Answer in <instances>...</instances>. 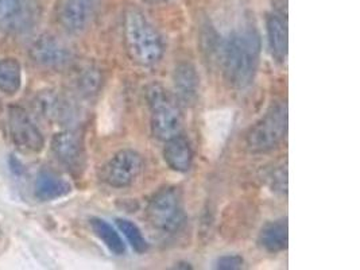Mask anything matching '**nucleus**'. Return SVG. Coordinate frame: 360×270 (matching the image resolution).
<instances>
[{
  "label": "nucleus",
  "mask_w": 360,
  "mask_h": 270,
  "mask_svg": "<svg viewBox=\"0 0 360 270\" xmlns=\"http://www.w3.org/2000/svg\"><path fill=\"white\" fill-rule=\"evenodd\" d=\"M261 51L262 41L255 29H240L229 35L223 48V70L229 84L246 88L252 83Z\"/></svg>",
  "instance_id": "f257e3e1"
},
{
  "label": "nucleus",
  "mask_w": 360,
  "mask_h": 270,
  "mask_svg": "<svg viewBox=\"0 0 360 270\" xmlns=\"http://www.w3.org/2000/svg\"><path fill=\"white\" fill-rule=\"evenodd\" d=\"M124 39L132 60L142 65L151 67L164 56V42L145 15L132 10L124 19Z\"/></svg>",
  "instance_id": "f03ea898"
},
{
  "label": "nucleus",
  "mask_w": 360,
  "mask_h": 270,
  "mask_svg": "<svg viewBox=\"0 0 360 270\" xmlns=\"http://www.w3.org/2000/svg\"><path fill=\"white\" fill-rule=\"evenodd\" d=\"M148 101L151 112V130L160 141H169L181 134L182 115L177 101L164 86H148Z\"/></svg>",
  "instance_id": "7ed1b4c3"
},
{
  "label": "nucleus",
  "mask_w": 360,
  "mask_h": 270,
  "mask_svg": "<svg viewBox=\"0 0 360 270\" xmlns=\"http://www.w3.org/2000/svg\"><path fill=\"white\" fill-rule=\"evenodd\" d=\"M288 131V105L276 103L247 134V146L252 153L269 152L277 148Z\"/></svg>",
  "instance_id": "20e7f679"
},
{
  "label": "nucleus",
  "mask_w": 360,
  "mask_h": 270,
  "mask_svg": "<svg viewBox=\"0 0 360 270\" xmlns=\"http://www.w3.org/2000/svg\"><path fill=\"white\" fill-rule=\"evenodd\" d=\"M150 223L164 234L180 231L185 223V212L179 188H165L148 204Z\"/></svg>",
  "instance_id": "39448f33"
},
{
  "label": "nucleus",
  "mask_w": 360,
  "mask_h": 270,
  "mask_svg": "<svg viewBox=\"0 0 360 270\" xmlns=\"http://www.w3.org/2000/svg\"><path fill=\"white\" fill-rule=\"evenodd\" d=\"M41 19L39 0H0V30L11 35L33 32Z\"/></svg>",
  "instance_id": "423d86ee"
},
{
  "label": "nucleus",
  "mask_w": 360,
  "mask_h": 270,
  "mask_svg": "<svg viewBox=\"0 0 360 270\" xmlns=\"http://www.w3.org/2000/svg\"><path fill=\"white\" fill-rule=\"evenodd\" d=\"M143 170V158L139 153L124 149L116 153L114 157L101 169V180L112 188H127L132 186Z\"/></svg>",
  "instance_id": "0eeeda50"
},
{
  "label": "nucleus",
  "mask_w": 360,
  "mask_h": 270,
  "mask_svg": "<svg viewBox=\"0 0 360 270\" xmlns=\"http://www.w3.org/2000/svg\"><path fill=\"white\" fill-rule=\"evenodd\" d=\"M8 130L13 143L22 152L39 153L45 146L42 131L19 105L8 108Z\"/></svg>",
  "instance_id": "6e6552de"
},
{
  "label": "nucleus",
  "mask_w": 360,
  "mask_h": 270,
  "mask_svg": "<svg viewBox=\"0 0 360 270\" xmlns=\"http://www.w3.org/2000/svg\"><path fill=\"white\" fill-rule=\"evenodd\" d=\"M30 57L34 63L48 69H63L73 60V54L65 44L51 35H42L34 41Z\"/></svg>",
  "instance_id": "1a4fd4ad"
},
{
  "label": "nucleus",
  "mask_w": 360,
  "mask_h": 270,
  "mask_svg": "<svg viewBox=\"0 0 360 270\" xmlns=\"http://www.w3.org/2000/svg\"><path fill=\"white\" fill-rule=\"evenodd\" d=\"M100 0H61L58 20L69 33L84 32L95 17Z\"/></svg>",
  "instance_id": "9d476101"
},
{
  "label": "nucleus",
  "mask_w": 360,
  "mask_h": 270,
  "mask_svg": "<svg viewBox=\"0 0 360 270\" xmlns=\"http://www.w3.org/2000/svg\"><path fill=\"white\" fill-rule=\"evenodd\" d=\"M51 152L68 169L77 170L82 165L84 150L82 138L73 131H61L51 139Z\"/></svg>",
  "instance_id": "9b49d317"
},
{
  "label": "nucleus",
  "mask_w": 360,
  "mask_h": 270,
  "mask_svg": "<svg viewBox=\"0 0 360 270\" xmlns=\"http://www.w3.org/2000/svg\"><path fill=\"white\" fill-rule=\"evenodd\" d=\"M173 86L176 98L185 105H193L200 95V77L191 63H181L174 69Z\"/></svg>",
  "instance_id": "f8f14e48"
},
{
  "label": "nucleus",
  "mask_w": 360,
  "mask_h": 270,
  "mask_svg": "<svg viewBox=\"0 0 360 270\" xmlns=\"http://www.w3.org/2000/svg\"><path fill=\"white\" fill-rule=\"evenodd\" d=\"M72 186L51 170H41L35 179L34 192L35 198L41 202H51L69 195Z\"/></svg>",
  "instance_id": "ddd939ff"
},
{
  "label": "nucleus",
  "mask_w": 360,
  "mask_h": 270,
  "mask_svg": "<svg viewBox=\"0 0 360 270\" xmlns=\"http://www.w3.org/2000/svg\"><path fill=\"white\" fill-rule=\"evenodd\" d=\"M164 158L169 168L176 172H188L193 162V152L186 138L177 135L166 141Z\"/></svg>",
  "instance_id": "4468645a"
},
{
  "label": "nucleus",
  "mask_w": 360,
  "mask_h": 270,
  "mask_svg": "<svg viewBox=\"0 0 360 270\" xmlns=\"http://www.w3.org/2000/svg\"><path fill=\"white\" fill-rule=\"evenodd\" d=\"M288 221L276 220L263 226L259 233V245L269 253H279L288 248Z\"/></svg>",
  "instance_id": "2eb2a0df"
},
{
  "label": "nucleus",
  "mask_w": 360,
  "mask_h": 270,
  "mask_svg": "<svg viewBox=\"0 0 360 270\" xmlns=\"http://www.w3.org/2000/svg\"><path fill=\"white\" fill-rule=\"evenodd\" d=\"M267 37H269V44L273 56L283 63L288 57V48H289V39H288V27L285 22L277 17V15H270L267 18Z\"/></svg>",
  "instance_id": "dca6fc26"
},
{
  "label": "nucleus",
  "mask_w": 360,
  "mask_h": 270,
  "mask_svg": "<svg viewBox=\"0 0 360 270\" xmlns=\"http://www.w3.org/2000/svg\"><path fill=\"white\" fill-rule=\"evenodd\" d=\"M91 229L94 231V234L98 236V239L103 242V245L115 255H123L126 254V245L123 242V239L119 236V233H116L114 227L100 218H94L89 220Z\"/></svg>",
  "instance_id": "f3484780"
},
{
  "label": "nucleus",
  "mask_w": 360,
  "mask_h": 270,
  "mask_svg": "<svg viewBox=\"0 0 360 270\" xmlns=\"http://www.w3.org/2000/svg\"><path fill=\"white\" fill-rule=\"evenodd\" d=\"M35 108L42 118L49 120H61L68 117L65 101L50 91H42L35 98Z\"/></svg>",
  "instance_id": "a211bd4d"
},
{
  "label": "nucleus",
  "mask_w": 360,
  "mask_h": 270,
  "mask_svg": "<svg viewBox=\"0 0 360 270\" xmlns=\"http://www.w3.org/2000/svg\"><path fill=\"white\" fill-rule=\"evenodd\" d=\"M22 85V68L15 58L0 60V92L15 95Z\"/></svg>",
  "instance_id": "6ab92c4d"
},
{
  "label": "nucleus",
  "mask_w": 360,
  "mask_h": 270,
  "mask_svg": "<svg viewBox=\"0 0 360 270\" xmlns=\"http://www.w3.org/2000/svg\"><path fill=\"white\" fill-rule=\"evenodd\" d=\"M116 226L123 233V236H126L127 242L130 243V246L136 253L148 252V240L142 234V231L139 230V227L134 221L129 219H117L116 220Z\"/></svg>",
  "instance_id": "aec40b11"
},
{
  "label": "nucleus",
  "mask_w": 360,
  "mask_h": 270,
  "mask_svg": "<svg viewBox=\"0 0 360 270\" xmlns=\"http://www.w3.org/2000/svg\"><path fill=\"white\" fill-rule=\"evenodd\" d=\"M100 84V75L94 69H88L79 79V88L82 89L84 95H91L98 91Z\"/></svg>",
  "instance_id": "412c9836"
},
{
  "label": "nucleus",
  "mask_w": 360,
  "mask_h": 270,
  "mask_svg": "<svg viewBox=\"0 0 360 270\" xmlns=\"http://www.w3.org/2000/svg\"><path fill=\"white\" fill-rule=\"evenodd\" d=\"M243 258L240 255H223L216 261V269L238 270L243 268Z\"/></svg>",
  "instance_id": "4be33fe9"
},
{
  "label": "nucleus",
  "mask_w": 360,
  "mask_h": 270,
  "mask_svg": "<svg viewBox=\"0 0 360 270\" xmlns=\"http://www.w3.org/2000/svg\"><path fill=\"white\" fill-rule=\"evenodd\" d=\"M150 3H162V1H166V0H148Z\"/></svg>",
  "instance_id": "5701e85b"
}]
</instances>
